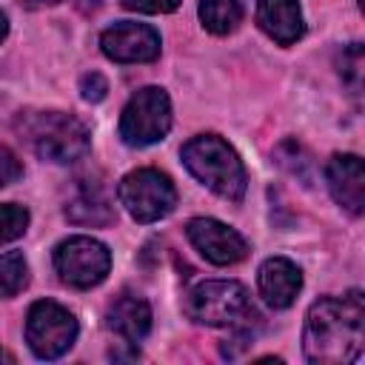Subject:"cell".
<instances>
[{"mask_svg":"<svg viewBox=\"0 0 365 365\" xmlns=\"http://www.w3.org/2000/svg\"><path fill=\"white\" fill-rule=\"evenodd\" d=\"M365 299L362 291L322 297L305 314L302 351L314 365H348L362 354Z\"/></svg>","mask_w":365,"mask_h":365,"instance_id":"6da1fadb","label":"cell"},{"mask_svg":"<svg viewBox=\"0 0 365 365\" xmlns=\"http://www.w3.org/2000/svg\"><path fill=\"white\" fill-rule=\"evenodd\" d=\"M14 131L40 160L48 163H74L91 148L88 128L66 111H20L14 117Z\"/></svg>","mask_w":365,"mask_h":365,"instance_id":"7a4b0ae2","label":"cell"},{"mask_svg":"<svg viewBox=\"0 0 365 365\" xmlns=\"http://www.w3.org/2000/svg\"><path fill=\"white\" fill-rule=\"evenodd\" d=\"M182 163L185 168L217 197L228 202H240L248 188L245 165L240 154L217 134H200L191 137L182 145Z\"/></svg>","mask_w":365,"mask_h":365,"instance_id":"3957f363","label":"cell"},{"mask_svg":"<svg viewBox=\"0 0 365 365\" xmlns=\"http://www.w3.org/2000/svg\"><path fill=\"white\" fill-rule=\"evenodd\" d=\"M182 311L188 319L211 328H237L257 317L245 285L237 279H205L194 285L182 299Z\"/></svg>","mask_w":365,"mask_h":365,"instance_id":"277c9868","label":"cell"},{"mask_svg":"<svg viewBox=\"0 0 365 365\" xmlns=\"http://www.w3.org/2000/svg\"><path fill=\"white\" fill-rule=\"evenodd\" d=\"M171 128V100L163 88L145 86L131 94L120 114V137L131 148L160 143Z\"/></svg>","mask_w":365,"mask_h":365,"instance_id":"5b68a950","label":"cell"},{"mask_svg":"<svg viewBox=\"0 0 365 365\" xmlns=\"http://www.w3.org/2000/svg\"><path fill=\"white\" fill-rule=\"evenodd\" d=\"M120 205L131 214L137 222H157L177 205V188L174 182L157 171V168H137L125 174L117 185Z\"/></svg>","mask_w":365,"mask_h":365,"instance_id":"8992f818","label":"cell"},{"mask_svg":"<svg viewBox=\"0 0 365 365\" xmlns=\"http://www.w3.org/2000/svg\"><path fill=\"white\" fill-rule=\"evenodd\" d=\"M77 339V319L68 308L40 299L26 314V342L40 359L63 356Z\"/></svg>","mask_w":365,"mask_h":365,"instance_id":"52a82bcc","label":"cell"},{"mask_svg":"<svg viewBox=\"0 0 365 365\" xmlns=\"http://www.w3.org/2000/svg\"><path fill=\"white\" fill-rule=\"evenodd\" d=\"M54 268L71 288H94L108 277L111 251L94 237H68L54 248Z\"/></svg>","mask_w":365,"mask_h":365,"instance_id":"ba28073f","label":"cell"},{"mask_svg":"<svg viewBox=\"0 0 365 365\" xmlns=\"http://www.w3.org/2000/svg\"><path fill=\"white\" fill-rule=\"evenodd\" d=\"M100 48L114 63H151L160 57V34L145 23H114L100 34Z\"/></svg>","mask_w":365,"mask_h":365,"instance_id":"9c48e42d","label":"cell"},{"mask_svg":"<svg viewBox=\"0 0 365 365\" xmlns=\"http://www.w3.org/2000/svg\"><path fill=\"white\" fill-rule=\"evenodd\" d=\"M185 234H188L191 245L214 265H234V262L245 259V254H248V242L242 240V234H237L234 228H228L225 222L211 220V217L188 220Z\"/></svg>","mask_w":365,"mask_h":365,"instance_id":"30bf717a","label":"cell"},{"mask_svg":"<svg viewBox=\"0 0 365 365\" xmlns=\"http://www.w3.org/2000/svg\"><path fill=\"white\" fill-rule=\"evenodd\" d=\"M331 197L354 217L365 211V168L356 154H334L325 165Z\"/></svg>","mask_w":365,"mask_h":365,"instance_id":"8fae6325","label":"cell"},{"mask_svg":"<svg viewBox=\"0 0 365 365\" xmlns=\"http://www.w3.org/2000/svg\"><path fill=\"white\" fill-rule=\"evenodd\" d=\"M302 288V271L288 257H268L259 265V294L271 308H291Z\"/></svg>","mask_w":365,"mask_h":365,"instance_id":"7c38bea8","label":"cell"},{"mask_svg":"<svg viewBox=\"0 0 365 365\" xmlns=\"http://www.w3.org/2000/svg\"><path fill=\"white\" fill-rule=\"evenodd\" d=\"M74 194L66 202V217L77 225H108L114 220V205L108 200V191L97 180L77 177Z\"/></svg>","mask_w":365,"mask_h":365,"instance_id":"4fadbf2b","label":"cell"},{"mask_svg":"<svg viewBox=\"0 0 365 365\" xmlns=\"http://www.w3.org/2000/svg\"><path fill=\"white\" fill-rule=\"evenodd\" d=\"M257 23L279 46L297 43L305 31L302 11H299L297 0H259L257 3Z\"/></svg>","mask_w":365,"mask_h":365,"instance_id":"5bb4252c","label":"cell"},{"mask_svg":"<svg viewBox=\"0 0 365 365\" xmlns=\"http://www.w3.org/2000/svg\"><path fill=\"white\" fill-rule=\"evenodd\" d=\"M106 325L125 342H140L151 331V308L140 294H120L106 314Z\"/></svg>","mask_w":365,"mask_h":365,"instance_id":"9a60e30c","label":"cell"},{"mask_svg":"<svg viewBox=\"0 0 365 365\" xmlns=\"http://www.w3.org/2000/svg\"><path fill=\"white\" fill-rule=\"evenodd\" d=\"M200 20L211 34H228L242 20L240 0H200Z\"/></svg>","mask_w":365,"mask_h":365,"instance_id":"2e32d148","label":"cell"},{"mask_svg":"<svg viewBox=\"0 0 365 365\" xmlns=\"http://www.w3.org/2000/svg\"><path fill=\"white\" fill-rule=\"evenodd\" d=\"M29 285V262L20 251L0 254V299L20 294Z\"/></svg>","mask_w":365,"mask_h":365,"instance_id":"e0dca14e","label":"cell"},{"mask_svg":"<svg viewBox=\"0 0 365 365\" xmlns=\"http://www.w3.org/2000/svg\"><path fill=\"white\" fill-rule=\"evenodd\" d=\"M308 154H305V148L297 143V140H285V143H279L277 145V163L282 165V168H288L291 174H297L299 180H311V160H305Z\"/></svg>","mask_w":365,"mask_h":365,"instance_id":"ac0fdd59","label":"cell"},{"mask_svg":"<svg viewBox=\"0 0 365 365\" xmlns=\"http://www.w3.org/2000/svg\"><path fill=\"white\" fill-rule=\"evenodd\" d=\"M26 228H29V211L23 205H14V202L0 205V245L23 237Z\"/></svg>","mask_w":365,"mask_h":365,"instance_id":"d6986e66","label":"cell"},{"mask_svg":"<svg viewBox=\"0 0 365 365\" xmlns=\"http://www.w3.org/2000/svg\"><path fill=\"white\" fill-rule=\"evenodd\" d=\"M106 94H108V83L100 71H88L80 77V97L86 103H100V100H106Z\"/></svg>","mask_w":365,"mask_h":365,"instance_id":"ffe728a7","label":"cell"},{"mask_svg":"<svg viewBox=\"0 0 365 365\" xmlns=\"http://www.w3.org/2000/svg\"><path fill=\"white\" fill-rule=\"evenodd\" d=\"M20 177H23V163H20V157H17L11 148L0 145V188L17 182Z\"/></svg>","mask_w":365,"mask_h":365,"instance_id":"44dd1931","label":"cell"},{"mask_svg":"<svg viewBox=\"0 0 365 365\" xmlns=\"http://www.w3.org/2000/svg\"><path fill=\"white\" fill-rule=\"evenodd\" d=\"M125 9L131 11H143V14H168L174 11L182 0H120Z\"/></svg>","mask_w":365,"mask_h":365,"instance_id":"7402d4cb","label":"cell"},{"mask_svg":"<svg viewBox=\"0 0 365 365\" xmlns=\"http://www.w3.org/2000/svg\"><path fill=\"white\" fill-rule=\"evenodd\" d=\"M359 68H362V48L359 43H351V48L342 51V77H348L354 86H359Z\"/></svg>","mask_w":365,"mask_h":365,"instance_id":"603a6c76","label":"cell"},{"mask_svg":"<svg viewBox=\"0 0 365 365\" xmlns=\"http://www.w3.org/2000/svg\"><path fill=\"white\" fill-rule=\"evenodd\" d=\"M6 34H9V17L0 11V43L6 40Z\"/></svg>","mask_w":365,"mask_h":365,"instance_id":"cb8c5ba5","label":"cell"},{"mask_svg":"<svg viewBox=\"0 0 365 365\" xmlns=\"http://www.w3.org/2000/svg\"><path fill=\"white\" fill-rule=\"evenodd\" d=\"M54 3H63V0H31V6H54Z\"/></svg>","mask_w":365,"mask_h":365,"instance_id":"d4e9b609","label":"cell"},{"mask_svg":"<svg viewBox=\"0 0 365 365\" xmlns=\"http://www.w3.org/2000/svg\"><path fill=\"white\" fill-rule=\"evenodd\" d=\"M0 362H14V356H11L9 351H3V348H0Z\"/></svg>","mask_w":365,"mask_h":365,"instance_id":"484cf974","label":"cell"}]
</instances>
